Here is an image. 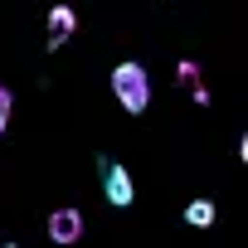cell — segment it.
I'll return each instance as SVG.
<instances>
[{"label": "cell", "mask_w": 248, "mask_h": 248, "mask_svg": "<svg viewBox=\"0 0 248 248\" xmlns=\"http://www.w3.org/2000/svg\"><path fill=\"white\" fill-rule=\"evenodd\" d=\"M112 93H117L122 112H132V117H141V112L151 107V78H146V68H141L137 59H127V63H117V68H112Z\"/></svg>", "instance_id": "cell-1"}, {"label": "cell", "mask_w": 248, "mask_h": 248, "mask_svg": "<svg viewBox=\"0 0 248 248\" xmlns=\"http://www.w3.org/2000/svg\"><path fill=\"white\" fill-rule=\"evenodd\" d=\"M102 190H107V204L112 209H127L132 200H137V190H132V170L122 166V161H102Z\"/></svg>", "instance_id": "cell-2"}, {"label": "cell", "mask_w": 248, "mask_h": 248, "mask_svg": "<svg viewBox=\"0 0 248 248\" xmlns=\"http://www.w3.org/2000/svg\"><path fill=\"white\" fill-rule=\"evenodd\" d=\"M44 233H49V243H63V248H68V243L83 238V214H78V209H54Z\"/></svg>", "instance_id": "cell-3"}, {"label": "cell", "mask_w": 248, "mask_h": 248, "mask_svg": "<svg viewBox=\"0 0 248 248\" xmlns=\"http://www.w3.org/2000/svg\"><path fill=\"white\" fill-rule=\"evenodd\" d=\"M73 30H78V10H73V5H54V10H49V49L68 44Z\"/></svg>", "instance_id": "cell-4"}, {"label": "cell", "mask_w": 248, "mask_h": 248, "mask_svg": "<svg viewBox=\"0 0 248 248\" xmlns=\"http://www.w3.org/2000/svg\"><path fill=\"white\" fill-rule=\"evenodd\" d=\"M214 219H219L214 200H190V204H185V224H190V229H209Z\"/></svg>", "instance_id": "cell-5"}, {"label": "cell", "mask_w": 248, "mask_h": 248, "mask_svg": "<svg viewBox=\"0 0 248 248\" xmlns=\"http://www.w3.org/2000/svg\"><path fill=\"white\" fill-rule=\"evenodd\" d=\"M175 83L195 88V83H200V63H195V59H180V63H175Z\"/></svg>", "instance_id": "cell-6"}, {"label": "cell", "mask_w": 248, "mask_h": 248, "mask_svg": "<svg viewBox=\"0 0 248 248\" xmlns=\"http://www.w3.org/2000/svg\"><path fill=\"white\" fill-rule=\"evenodd\" d=\"M10 112H15V93L0 83V137H5V127H10Z\"/></svg>", "instance_id": "cell-7"}, {"label": "cell", "mask_w": 248, "mask_h": 248, "mask_svg": "<svg viewBox=\"0 0 248 248\" xmlns=\"http://www.w3.org/2000/svg\"><path fill=\"white\" fill-rule=\"evenodd\" d=\"M190 97H195L200 107H209V88H204V83H195V88H190Z\"/></svg>", "instance_id": "cell-8"}, {"label": "cell", "mask_w": 248, "mask_h": 248, "mask_svg": "<svg viewBox=\"0 0 248 248\" xmlns=\"http://www.w3.org/2000/svg\"><path fill=\"white\" fill-rule=\"evenodd\" d=\"M5 248H20V243H5Z\"/></svg>", "instance_id": "cell-9"}]
</instances>
